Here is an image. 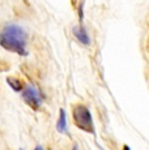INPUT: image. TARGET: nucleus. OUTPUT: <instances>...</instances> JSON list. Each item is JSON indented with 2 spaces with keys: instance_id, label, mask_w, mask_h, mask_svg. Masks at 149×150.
Returning a JSON list of instances; mask_svg holds the SVG:
<instances>
[{
  "instance_id": "1",
  "label": "nucleus",
  "mask_w": 149,
  "mask_h": 150,
  "mask_svg": "<svg viewBox=\"0 0 149 150\" xmlns=\"http://www.w3.org/2000/svg\"><path fill=\"white\" fill-rule=\"evenodd\" d=\"M28 33L17 24H7L0 31V46L20 56L28 55Z\"/></svg>"
},
{
  "instance_id": "2",
  "label": "nucleus",
  "mask_w": 149,
  "mask_h": 150,
  "mask_svg": "<svg viewBox=\"0 0 149 150\" xmlns=\"http://www.w3.org/2000/svg\"><path fill=\"white\" fill-rule=\"evenodd\" d=\"M72 119L74 125L79 129L87 132V133H94V124H93V117H92L90 110L85 105H79L73 106L72 108Z\"/></svg>"
},
{
  "instance_id": "3",
  "label": "nucleus",
  "mask_w": 149,
  "mask_h": 150,
  "mask_svg": "<svg viewBox=\"0 0 149 150\" xmlns=\"http://www.w3.org/2000/svg\"><path fill=\"white\" fill-rule=\"evenodd\" d=\"M21 97L26 105H29L33 110H38L43 105L45 96L34 85H25L24 90L21 91Z\"/></svg>"
},
{
  "instance_id": "4",
  "label": "nucleus",
  "mask_w": 149,
  "mask_h": 150,
  "mask_svg": "<svg viewBox=\"0 0 149 150\" xmlns=\"http://www.w3.org/2000/svg\"><path fill=\"white\" fill-rule=\"evenodd\" d=\"M72 33H73V37L81 43V45H84V46L90 45V37H89V34H88V30L85 29L84 24H79L77 26H74L72 29Z\"/></svg>"
},
{
  "instance_id": "5",
  "label": "nucleus",
  "mask_w": 149,
  "mask_h": 150,
  "mask_svg": "<svg viewBox=\"0 0 149 150\" xmlns=\"http://www.w3.org/2000/svg\"><path fill=\"white\" fill-rule=\"evenodd\" d=\"M56 131L59 133H67L68 131V123H67V114L64 110L59 111V116H58V122H56Z\"/></svg>"
},
{
  "instance_id": "6",
  "label": "nucleus",
  "mask_w": 149,
  "mask_h": 150,
  "mask_svg": "<svg viewBox=\"0 0 149 150\" xmlns=\"http://www.w3.org/2000/svg\"><path fill=\"white\" fill-rule=\"evenodd\" d=\"M7 83L15 91H17V93H21V91L24 90V88H25V85L21 82V80L16 79V77H8V79H7Z\"/></svg>"
},
{
  "instance_id": "7",
  "label": "nucleus",
  "mask_w": 149,
  "mask_h": 150,
  "mask_svg": "<svg viewBox=\"0 0 149 150\" xmlns=\"http://www.w3.org/2000/svg\"><path fill=\"white\" fill-rule=\"evenodd\" d=\"M34 150H45V148L42 145H37L35 148H34Z\"/></svg>"
},
{
  "instance_id": "8",
  "label": "nucleus",
  "mask_w": 149,
  "mask_h": 150,
  "mask_svg": "<svg viewBox=\"0 0 149 150\" xmlns=\"http://www.w3.org/2000/svg\"><path fill=\"white\" fill-rule=\"evenodd\" d=\"M72 150H79V146H77V145H73V148H72Z\"/></svg>"
},
{
  "instance_id": "9",
  "label": "nucleus",
  "mask_w": 149,
  "mask_h": 150,
  "mask_svg": "<svg viewBox=\"0 0 149 150\" xmlns=\"http://www.w3.org/2000/svg\"><path fill=\"white\" fill-rule=\"evenodd\" d=\"M123 150H131V149L128 148V146H124V148H123Z\"/></svg>"
},
{
  "instance_id": "10",
  "label": "nucleus",
  "mask_w": 149,
  "mask_h": 150,
  "mask_svg": "<svg viewBox=\"0 0 149 150\" xmlns=\"http://www.w3.org/2000/svg\"><path fill=\"white\" fill-rule=\"evenodd\" d=\"M72 3H73V4H76V3H77V0H72Z\"/></svg>"
},
{
  "instance_id": "11",
  "label": "nucleus",
  "mask_w": 149,
  "mask_h": 150,
  "mask_svg": "<svg viewBox=\"0 0 149 150\" xmlns=\"http://www.w3.org/2000/svg\"><path fill=\"white\" fill-rule=\"evenodd\" d=\"M18 150H24V149H18Z\"/></svg>"
}]
</instances>
